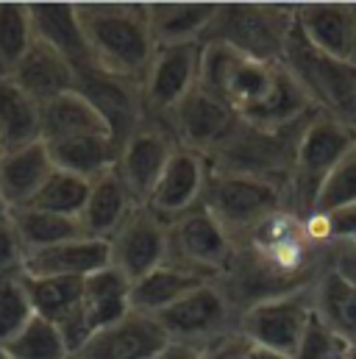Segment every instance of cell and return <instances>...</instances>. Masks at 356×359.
Returning a JSON list of instances; mask_svg holds the SVG:
<instances>
[{
	"mask_svg": "<svg viewBox=\"0 0 356 359\" xmlns=\"http://www.w3.org/2000/svg\"><path fill=\"white\" fill-rule=\"evenodd\" d=\"M331 265V245L309 237L303 217L281 209L259 223L240 245L226 273L217 278L237 312L289 292L309 290Z\"/></svg>",
	"mask_w": 356,
	"mask_h": 359,
	"instance_id": "6da1fadb",
	"label": "cell"
},
{
	"mask_svg": "<svg viewBox=\"0 0 356 359\" xmlns=\"http://www.w3.org/2000/svg\"><path fill=\"white\" fill-rule=\"evenodd\" d=\"M76 17L97 70L131 81L142 79L153 62L156 45L148 28L145 3H73Z\"/></svg>",
	"mask_w": 356,
	"mask_h": 359,
	"instance_id": "7a4b0ae2",
	"label": "cell"
},
{
	"mask_svg": "<svg viewBox=\"0 0 356 359\" xmlns=\"http://www.w3.org/2000/svg\"><path fill=\"white\" fill-rule=\"evenodd\" d=\"M306 120L298 126L281 128V131H265V128L248 126L237 117L231 131L206 156V165H209V170H217V173L251 176V179L270 181V184H278L287 189L289 176H292L298 137H301Z\"/></svg>",
	"mask_w": 356,
	"mask_h": 359,
	"instance_id": "3957f363",
	"label": "cell"
},
{
	"mask_svg": "<svg viewBox=\"0 0 356 359\" xmlns=\"http://www.w3.org/2000/svg\"><path fill=\"white\" fill-rule=\"evenodd\" d=\"M356 148V128L334 120L326 111H315L301 137H298V148H295V162H292V176L287 187V198H289V209L301 217L312 215L315 198L323 187V181L329 179V173Z\"/></svg>",
	"mask_w": 356,
	"mask_h": 359,
	"instance_id": "277c9868",
	"label": "cell"
},
{
	"mask_svg": "<svg viewBox=\"0 0 356 359\" xmlns=\"http://www.w3.org/2000/svg\"><path fill=\"white\" fill-rule=\"evenodd\" d=\"M295 25V6L278 3H217L203 42H226L256 62H281Z\"/></svg>",
	"mask_w": 356,
	"mask_h": 359,
	"instance_id": "5b68a950",
	"label": "cell"
},
{
	"mask_svg": "<svg viewBox=\"0 0 356 359\" xmlns=\"http://www.w3.org/2000/svg\"><path fill=\"white\" fill-rule=\"evenodd\" d=\"M209 215L223 226L234 245H240L270 215L289 209L287 189L251 176L209 170V181L200 201Z\"/></svg>",
	"mask_w": 356,
	"mask_h": 359,
	"instance_id": "8992f818",
	"label": "cell"
},
{
	"mask_svg": "<svg viewBox=\"0 0 356 359\" xmlns=\"http://www.w3.org/2000/svg\"><path fill=\"white\" fill-rule=\"evenodd\" d=\"M287 70L301 81V87L312 97V103L331 114L334 120L356 128V65L331 59L320 50H315L298 25H292V34L284 48Z\"/></svg>",
	"mask_w": 356,
	"mask_h": 359,
	"instance_id": "52a82bcc",
	"label": "cell"
},
{
	"mask_svg": "<svg viewBox=\"0 0 356 359\" xmlns=\"http://www.w3.org/2000/svg\"><path fill=\"white\" fill-rule=\"evenodd\" d=\"M234 243L223 226L200 203L192 212L167 223V262L173 268L217 281L231 265Z\"/></svg>",
	"mask_w": 356,
	"mask_h": 359,
	"instance_id": "ba28073f",
	"label": "cell"
},
{
	"mask_svg": "<svg viewBox=\"0 0 356 359\" xmlns=\"http://www.w3.org/2000/svg\"><path fill=\"white\" fill-rule=\"evenodd\" d=\"M153 318L167 334V340L206 348L214 340L237 332L240 312L234 309V304L217 281H206Z\"/></svg>",
	"mask_w": 356,
	"mask_h": 359,
	"instance_id": "9c48e42d",
	"label": "cell"
},
{
	"mask_svg": "<svg viewBox=\"0 0 356 359\" xmlns=\"http://www.w3.org/2000/svg\"><path fill=\"white\" fill-rule=\"evenodd\" d=\"M312 287L301 292L267 298V301L242 309L237 318V332L259 348H270V351L292 357L315 315Z\"/></svg>",
	"mask_w": 356,
	"mask_h": 359,
	"instance_id": "30bf717a",
	"label": "cell"
},
{
	"mask_svg": "<svg viewBox=\"0 0 356 359\" xmlns=\"http://www.w3.org/2000/svg\"><path fill=\"white\" fill-rule=\"evenodd\" d=\"M176 151L178 145L173 134L165 128V123L151 120V117H145L123 140L120 156H117V173L123 176L125 187L131 189V195L139 206H145V201L151 198L156 181L165 173V168Z\"/></svg>",
	"mask_w": 356,
	"mask_h": 359,
	"instance_id": "8fae6325",
	"label": "cell"
},
{
	"mask_svg": "<svg viewBox=\"0 0 356 359\" xmlns=\"http://www.w3.org/2000/svg\"><path fill=\"white\" fill-rule=\"evenodd\" d=\"M167 262V223L137 206L109 240V265L131 284Z\"/></svg>",
	"mask_w": 356,
	"mask_h": 359,
	"instance_id": "7c38bea8",
	"label": "cell"
},
{
	"mask_svg": "<svg viewBox=\"0 0 356 359\" xmlns=\"http://www.w3.org/2000/svg\"><path fill=\"white\" fill-rule=\"evenodd\" d=\"M200 45L156 48L142 79V109L151 120H165L178 103L198 87Z\"/></svg>",
	"mask_w": 356,
	"mask_h": 359,
	"instance_id": "4fadbf2b",
	"label": "cell"
},
{
	"mask_svg": "<svg viewBox=\"0 0 356 359\" xmlns=\"http://www.w3.org/2000/svg\"><path fill=\"white\" fill-rule=\"evenodd\" d=\"M159 123H165L178 148L200 154L206 159L214 151V145L231 131V126L237 123V114L217 95L195 87Z\"/></svg>",
	"mask_w": 356,
	"mask_h": 359,
	"instance_id": "5bb4252c",
	"label": "cell"
},
{
	"mask_svg": "<svg viewBox=\"0 0 356 359\" xmlns=\"http://www.w3.org/2000/svg\"><path fill=\"white\" fill-rule=\"evenodd\" d=\"M209 181V165L200 154L178 148L159 176L145 206L165 223H173L181 215L192 212L203 201V189Z\"/></svg>",
	"mask_w": 356,
	"mask_h": 359,
	"instance_id": "9a60e30c",
	"label": "cell"
},
{
	"mask_svg": "<svg viewBox=\"0 0 356 359\" xmlns=\"http://www.w3.org/2000/svg\"><path fill=\"white\" fill-rule=\"evenodd\" d=\"M295 25L315 50L343 62L354 59L356 3H301Z\"/></svg>",
	"mask_w": 356,
	"mask_h": 359,
	"instance_id": "2e32d148",
	"label": "cell"
},
{
	"mask_svg": "<svg viewBox=\"0 0 356 359\" xmlns=\"http://www.w3.org/2000/svg\"><path fill=\"white\" fill-rule=\"evenodd\" d=\"M167 343V334L156 318L142 312H128L123 320L95 332L81 348V359H153Z\"/></svg>",
	"mask_w": 356,
	"mask_h": 359,
	"instance_id": "e0dca14e",
	"label": "cell"
},
{
	"mask_svg": "<svg viewBox=\"0 0 356 359\" xmlns=\"http://www.w3.org/2000/svg\"><path fill=\"white\" fill-rule=\"evenodd\" d=\"M103 268H109V243L92 237L67 240L53 248L25 254L22 262L25 276L39 278H87Z\"/></svg>",
	"mask_w": 356,
	"mask_h": 359,
	"instance_id": "ac0fdd59",
	"label": "cell"
},
{
	"mask_svg": "<svg viewBox=\"0 0 356 359\" xmlns=\"http://www.w3.org/2000/svg\"><path fill=\"white\" fill-rule=\"evenodd\" d=\"M39 134L45 145L78 137H114L103 114L78 90H70L39 106Z\"/></svg>",
	"mask_w": 356,
	"mask_h": 359,
	"instance_id": "d6986e66",
	"label": "cell"
},
{
	"mask_svg": "<svg viewBox=\"0 0 356 359\" xmlns=\"http://www.w3.org/2000/svg\"><path fill=\"white\" fill-rule=\"evenodd\" d=\"M139 203L134 201L131 189L125 187L123 176L117 173V168H111L109 173L97 176L89 181V195L87 203L78 215L81 231L84 237L92 240H111V234L128 220V215L137 209Z\"/></svg>",
	"mask_w": 356,
	"mask_h": 359,
	"instance_id": "ffe728a7",
	"label": "cell"
},
{
	"mask_svg": "<svg viewBox=\"0 0 356 359\" xmlns=\"http://www.w3.org/2000/svg\"><path fill=\"white\" fill-rule=\"evenodd\" d=\"M28 14H31L34 36L48 48H53L73 67V73H81L89 65H95L73 3H28Z\"/></svg>",
	"mask_w": 356,
	"mask_h": 359,
	"instance_id": "44dd1931",
	"label": "cell"
},
{
	"mask_svg": "<svg viewBox=\"0 0 356 359\" xmlns=\"http://www.w3.org/2000/svg\"><path fill=\"white\" fill-rule=\"evenodd\" d=\"M50 173L53 159L42 140L14 151H0V195L8 212L28 206Z\"/></svg>",
	"mask_w": 356,
	"mask_h": 359,
	"instance_id": "7402d4cb",
	"label": "cell"
},
{
	"mask_svg": "<svg viewBox=\"0 0 356 359\" xmlns=\"http://www.w3.org/2000/svg\"><path fill=\"white\" fill-rule=\"evenodd\" d=\"M148 28L156 48L200 45L209 22L217 14V3H145Z\"/></svg>",
	"mask_w": 356,
	"mask_h": 359,
	"instance_id": "603a6c76",
	"label": "cell"
},
{
	"mask_svg": "<svg viewBox=\"0 0 356 359\" xmlns=\"http://www.w3.org/2000/svg\"><path fill=\"white\" fill-rule=\"evenodd\" d=\"M14 79V84L25 92L28 97H34L39 106L64 95V92L76 90V73L73 67L45 42H39L34 36L31 50L25 53V59L17 65V70L8 76Z\"/></svg>",
	"mask_w": 356,
	"mask_h": 359,
	"instance_id": "cb8c5ba5",
	"label": "cell"
},
{
	"mask_svg": "<svg viewBox=\"0 0 356 359\" xmlns=\"http://www.w3.org/2000/svg\"><path fill=\"white\" fill-rule=\"evenodd\" d=\"M81 312L92 334L123 320L131 309V281L111 268H103L84 278L81 284Z\"/></svg>",
	"mask_w": 356,
	"mask_h": 359,
	"instance_id": "d4e9b609",
	"label": "cell"
},
{
	"mask_svg": "<svg viewBox=\"0 0 356 359\" xmlns=\"http://www.w3.org/2000/svg\"><path fill=\"white\" fill-rule=\"evenodd\" d=\"M312 304H315V315L334 329L337 334H343L345 340L356 343V284L348 281L343 273L329 268L320 273V278L312 287Z\"/></svg>",
	"mask_w": 356,
	"mask_h": 359,
	"instance_id": "484cf974",
	"label": "cell"
},
{
	"mask_svg": "<svg viewBox=\"0 0 356 359\" xmlns=\"http://www.w3.org/2000/svg\"><path fill=\"white\" fill-rule=\"evenodd\" d=\"M48 151H50L53 168L67 170L78 179L95 181L97 176L109 173L111 168H117L120 142L114 137H78V140L48 145Z\"/></svg>",
	"mask_w": 356,
	"mask_h": 359,
	"instance_id": "4316f807",
	"label": "cell"
},
{
	"mask_svg": "<svg viewBox=\"0 0 356 359\" xmlns=\"http://www.w3.org/2000/svg\"><path fill=\"white\" fill-rule=\"evenodd\" d=\"M39 140V103L20 90L14 79L0 76V151H14Z\"/></svg>",
	"mask_w": 356,
	"mask_h": 359,
	"instance_id": "83f0119b",
	"label": "cell"
},
{
	"mask_svg": "<svg viewBox=\"0 0 356 359\" xmlns=\"http://www.w3.org/2000/svg\"><path fill=\"white\" fill-rule=\"evenodd\" d=\"M200 284H206V278L184 273L173 265H162V268L151 270L148 276H142L139 281L131 284V309L153 318Z\"/></svg>",
	"mask_w": 356,
	"mask_h": 359,
	"instance_id": "f1b7e54d",
	"label": "cell"
},
{
	"mask_svg": "<svg viewBox=\"0 0 356 359\" xmlns=\"http://www.w3.org/2000/svg\"><path fill=\"white\" fill-rule=\"evenodd\" d=\"M8 220H11L14 231H17L25 254H34V251L53 248L59 243L84 237L78 217H62V215L42 212V209H34V206L11 209L8 212Z\"/></svg>",
	"mask_w": 356,
	"mask_h": 359,
	"instance_id": "f546056e",
	"label": "cell"
},
{
	"mask_svg": "<svg viewBox=\"0 0 356 359\" xmlns=\"http://www.w3.org/2000/svg\"><path fill=\"white\" fill-rule=\"evenodd\" d=\"M20 278H22V287L28 292V301L36 318L59 323L81 304L84 278H39V276H25V273H20Z\"/></svg>",
	"mask_w": 356,
	"mask_h": 359,
	"instance_id": "4dcf8cb0",
	"label": "cell"
},
{
	"mask_svg": "<svg viewBox=\"0 0 356 359\" xmlns=\"http://www.w3.org/2000/svg\"><path fill=\"white\" fill-rule=\"evenodd\" d=\"M34 45L28 6L0 3V76H11Z\"/></svg>",
	"mask_w": 356,
	"mask_h": 359,
	"instance_id": "1f68e13d",
	"label": "cell"
},
{
	"mask_svg": "<svg viewBox=\"0 0 356 359\" xmlns=\"http://www.w3.org/2000/svg\"><path fill=\"white\" fill-rule=\"evenodd\" d=\"M89 195V181L78 179L67 170L53 168V173L45 179L42 189L34 195V201L28 206L42 209V212H53L62 217H78Z\"/></svg>",
	"mask_w": 356,
	"mask_h": 359,
	"instance_id": "d6a6232c",
	"label": "cell"
},
{
	"mask_svg": "<svg viewBox=\"0 0 356 359\" xmlns=\"http://www.w3.org/2000/svg\"><path fill=\"white\" fill-rule=\"evenodd\" d=\"M11 359H67V346L59 334V326L45 318H31L25 329L6 346Z\"/></svg>",
	"mask_w": 356,
	"mask_h": 359,
	"instance_id": "836d02e7",
	"label": "cell"
},
{
	"mask_svg": "<svg viewBox=\"0 0 356 359\" xmlns=\"http://www.w3.org/2000/svg\"><path fill=\"white\" fill-rule=\"evenodd\" d=\"M351 206H356V148L329 173V179L323 181V187L315 198L312 215L329 217V215L351 209Z\"/></svg>",
	"mask_w": 356,
	"mask_h": 359,
	"instance_id": "e575fe53",
	"label": "cell"
},
{
	"mask_svg": "<svg viewBox=\"0 0 356 359\" xmlns=\"http://www.w3.org/2000/svg\"><path fill=\"white\" fill-rule=\"evenodd\" d=\"M34 318L28 292L17 276H0V346H8Z\"/></svg>",
	"mask_w": 356,
	"mask_h": 359,
	"instance_id": "d590c367",
	"label": "cell"
},
{
	"mask_svg": "<svg viewBox=\"0 0 356 359\" xmlns=\"http://www.w3.org/2000/svg\"><path fill=\"white\" fill-rule=\"evenodd\" d=\"M351 348H354L351 340H345L343 334L329 329L317 315H312L292 359H348Z\"/></svg>",
	"mask_w": 356,
	"mask_h": 359,
	"instance_id": "8d00e7d4",
	"label": "cell"
},
{
	"mask_svg": "<svg viewBox=\"0 0 356 359\" xmlns=\"http://www.w3.org/2000/svg\"><path fill=\"white\" fill-rule=\"evenodd\" d=\"M303 226H306L309 237L320 245H345V248L356 251V206L334 212L329 217L306 215Z\"/></svg>",
	"mask_w": 356,
	"mask_h": 359,
	"instance_id": "74e56055",
	"label": "cell"
},
{
	"mask_svg": "<svg viewBox=\"0 0 356 359\" xmlns=\"http://www.w3.org/2000/svg\"><path fill=\"white\" fill-rule=\"evenodd\" d=\"M25 248L11 226V220H0V276H17L22 273Z\"/></svg>",
	"mask_w": 356,
	"mask_h": 359,
	"instance_id": "f35d334b",
	"label": "cell"
},
{
	"mask_svg": "<svg viewBox=\"0 0 356 359\" xmlns=\"http://www.w3.org/2000/svg\"><path fill=\"white\" fill-rule=\"evenodd\" d=\"M59 326V334H62V340H64V346H67V354H81V348L89 343V337H92V329H89L87 318H84V312H81V304H78V309H73L64 320H59L56 323Z\"/></svg>",
	"mask_w": 356,
	"mask_h": 359,
	"instance_id": "ab89813d",
	"label": "cell"
},
{
	"mask_svg": "<svg viewBox=\"0 0 356 359\" xmlns=\"http://www.w3.org/2000/svg\"><path fill=\"white\" fill-rule=\"evenodd\" d=\"M254 343L245 340L240 332H231L220 340H214L212 346L203 348V359H251Z\"/></svg>",
	"mask_w": 356,
	"mask_h": 359,
	"instance_id": "60d3db41",
	"label": "cell"
},
{
	"mask_svg": "<svg viewBox=\"0 0 356 359\" xmlns=\"http://www.w3.org/2000/svg\"><path fill=\"white\" fill-rule=\"evenodd\" d=\"M331 268L356 284V251L345 245H331Z\"/></svg>",
	"mask_w": 356,
	"mask_h": 359,
	"instance_id": "b9f144b4",
	"label": "cell"
},
{
	"mask_svg": "<svg viewBox=\"0 0 356 359\" xmlns=\"http://www.w3.org/2000/svg\"><path fill=\"white\" fill-rule=\"evenodd\" d=\"M153 359H203V348H195V346H186V343H173L167 340Z\"/></svg>",
	"mask_w": 356,
	"mask_h": 359,
	"instance_id": "7bdbcfd3",
	"label": "cell"
},
{
	"mask_svg": "<svg viewBox=\"0 0 356 359\" xmlns=\"http://www.w3.org/2000/svg\"><path fill=\"white\" fill-rule=\"evenodd\" d=\"M251 359H292V357H287V354H278V351H270V348H259V346H254V351H251Z\"/></svg>",
	"mask_w": 356,
	"mask_h": 359,
	"instance_id": "ee69618b",
	"label": "cell"
},
{
	"mask_svg": "<svg viewBox=\"0 0 356 359\" xmlns=\"http://www.w3.org/2000/svg\"><path fill=\"white\" fill-rule=\"evenodd\" d=\"M6 217H8V206H6V201L0 195V220H6Z\"/></svg>",
	"mask_w": 356,
	"mask_h": 359,
	"instance_id": "f6af8a7d",
	"label": "cell"
},
{
	"mask_svg": "<svg viewBox=\"0 0 356 359\" xmlns=\"http://www.w3.org/2000/svg\"><path fill=\"white\" fill-rule=\"evenodd\" d=\"M0 359H11L8 357V351H6V346H0Z\"/></svg>",
	"mask_w": 356,
	"mask_h": 359,
	"instance_id": "bcb514c9",
	"label": "cell"
},
{
	"mask_svg": "<svg viewBox=\"0 0 356 359\" xmlns=\"http://www.w3.org/2000/svg\"><path fill=\"white\" fill-rule=\"evenodd\" d=\"M351 62L356 65V34H354V59H351Z\"/></svg>",
	"mask_w": 356,
	"mask_h": 359,
	"instance_id": "7dc6e473",
	"label": "cell"
},
{
	"mask_svg": "<svg viewBox=\"0 0 356 359\" xmlns=\"http://www.w3.org/2000/svg\"><path fill=\"white\" fill-rule=\"evenodd\" d=\"M348 359H356V343H354V348H351V357Z\"/></svg>",
	"mask_w": 356,
	"mask_h": 359,
	"instance_id": "c3c4849f",
	"label": "cell"
},
{
	"mask_svg": "<svg viewBox=\"0 0 356 359\" xmlns=\"http://www.w3.org/2000/svg\"><path fill=\"white\" fill-rule=\"evenodd\" d=\"M67 359H81V357H78V354H70V357H67Z\"/></svg>",
	"mask_w": 356,
	"mask_h": 359,
	"instance_id": "681fc988",
	"label": "cell"
}]
</instances>
